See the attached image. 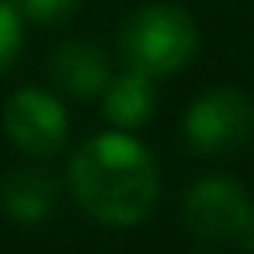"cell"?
Here are the masks:
<instances>
[{
    "label": "cell",
    "mask_w": 254,
    "mask_h": 254,
    "mask_svg": "<svg viewBox=\"0 0 254 254\" xmlns=\"http://www.w3.org/2000/svg\"><path fill=\"white\" fill-rule=\"evenodd\" d=\"M254 198L230 174H205L188 185L181 198V216L188 233L205 244H240L251 226Z\"/></svg>",
    "instance_id": "obj_4"
},
{
    "label": "cell",
    "mask_w": 254,
    "mask_h": 254,
    "mask_svg": "<svg viewBox=\"0 0 254 254\" xmlns=\"http://www.w3.org/2000/svg\"><path fill=\"white\" fill-rule=\"evenodd\" d=\"M70 198L101 226H139L160 202V164L153 150L126 129L84 139L66 164Z\"/></svg>",
    "instance_id": "obj_1"
},
{
    "label": "cell",
    "mask_w": 254,
    "mask_h": 254,
    "mask_svg": "<svg viewBox=\"0 0 254 254\" xmlns=\"http://www.w3.org/2000/svg\"><path fill=\"white\" fill-rule=\"evenodd\" d=\"M4 136L25 157H56L70 139V112L49 87H18L4 101Z\"/></svg>",
    "instance_id": "obj_5"
},
{
    "label": "cell",
    "mask_w": 254,
    "mask_h": 254,
    "mask_svg": "<svg viewBox=\"0 0 254 254\" xmlns=\"http://www.w3.org/2000/svg\"><path fill=\"white\" fill-rule=\"evenodd\" d=\"M25 46V14L18 0H0V77H4Z\"/></svg>",
    "instance_id": "obj_9"
},
{
    "label": "cell",
    "mask_w": 254,
    "mask_h": 254,
    "mask_svg": "<svg viewBox=\"0 0 254 254\" xmlns=\"http://www.w3.org/2000/svg\"><path fill=\"white\" fill-rule=\"evenodd\" d=\"M240 244L254 247V212H251V226H247V233H244V240H240Z\"/></svg>",
    "instance_id": "obj_11"
},
{
    "label": "cell",
    "mask_w": 254,
    "mask_h": 254,
    "mask_svg": "<svg viewBox=\"0 0 254 254\" xmlns=\"http://www.w3.org/2000/svg\"><path fill=\"white\" fill-rule=\"evenodd\" d=\"M49 80L70 101H94L112 80V60L98 42L70 39L49 53Z\"/></svg>",
    "instance_id": "obj_6"
},
{
    "label": "cell",
    "mask_w": 254,
    "mask_h": 254,
    "mask_svg": "<svg viewBox=\"0 0 254 254\" xmlns=\"http://www.w3.org/2000/svg\"><path fill=\"white\" fill-rule=\"evenodd\" d=\"M98 101H101V115L112 129L139 132L157 115V80L126 66L122 73H112V80Z\"/></svg>",
    "instance_id": "obj_8"
},
{
    "label": "cell",
    "mask_w": 254,
    "mask_h": 254,
    "mask_svg": "<svg viewBox=\"0 0 254 254\" xmlns=\"http://www.w3.org/2000/svg\"><path fill=\"white\" fill-rule=\"evenodd\" d=\"M185 254H216V251H202V247H198V251H185Z\"/></svg>",
    "instance_id": "obj_12"
},
{
    "label": "cell",
    "mask_w": 254,
    "mask_h": 254,
    "mask_svg": "<svg viewBox=\"0 0 254 254\" xmlns=\"http://www.w3.org/2000/svg\"><path fill=\"white\" fill-rule=\"evenodd\" d=\"M254 132V105L240 87L216 84L191 98L181 115V136L198 157H226L247 146Z\"/></svg>",
    "instance_id": "obj_3"
},
{
    "label": "cell",
    "mask_w": 254,
    "mask_h": 254,
    "mask_svg": "<svg viewBox=\"0 0 254 254\" xmlns=\"http://www.w3.org/2000/svg\"><path fill=\"white\" fill-rule=\"evenodd\" d=\"M56 198H60V181L53 171L39 164L14 167L0 181V212L21 226L46 223L56 209Z\"/></svg>",
    "instance_id": "obj_7"
},
{
    "label": "cell",
    "mask_w": 254,
    "mask_h": 254,
    "mask_svg": "<svg viewBox=\"0 0 254 254\" xmlns=\"http://www.w3.org/2000/svg\"><path fill=\"white\" fill-rule=\"evenodd\" d=\"M198 25L181 4H143L119 28V56L129 70L153 80L181 73L198 53Z\"/></svg>",
    "instance_id": "obj_2"
},
{
    "label": "cell",
    "mask_w": 254,
    "mask_h": 254,
    "mask_svg": "<svg viewBox=\"0 0 254 254\" xmlns=\"http://www.w3.org/2000/svg\"><path fill=\"white\" fill-rule=\"evenodd\" d=\"M84 0H18V7L25 14V21H35L42 28H60L66 25Z\"/></svg>",
    "instance_id": "obj_10"
}]
</instances>
